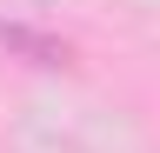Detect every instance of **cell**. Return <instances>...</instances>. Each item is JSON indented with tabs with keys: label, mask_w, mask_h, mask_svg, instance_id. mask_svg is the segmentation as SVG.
Listing matches in <instances>:
<instances>
[{
	"label": "cell",
	"mask_w": 160,
	"mask_h": 153,
	"mask_svg": "<svg viewBox=\"0 0 160 153\" xmlns=\"http://www.w3.org/2000/svg\"><path fill=\"white\" fill-rule=\"evenodd\" d=\"M0 40L20 47V53H33L40 67H60V60H67V47H60V40H40V33H27V27H0Z\"/></svg>",
	"instance_id": "6da1fadb"
}]
</instances>
